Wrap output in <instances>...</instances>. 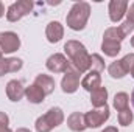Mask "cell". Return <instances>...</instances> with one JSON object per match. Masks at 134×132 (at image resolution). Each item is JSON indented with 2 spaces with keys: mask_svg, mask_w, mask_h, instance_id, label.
Instances as JSON below:
<instances>
[{
  "mask_svg": "<svg viewBox=\"0 0 134 132\" xmlns=\"http://www.w3.org/2000/svg\"><path fill=\"white\" fill-rule=\"evenodd\" d=\"M131 76H133V78H134V68H133V70H131Z\"/></svg>",
  "mask_w": 134,
  "mask_h": 132,
  "instance_id": "cell-32",
  "label": "cell"
},
{
  "mask_svg": "<svg viewBox=\"0 0 134 132\" xmlns=\"http://www.w3.org/2000/svg\"><path fill=\"white\" fill-rule=\"evenodd\" d=\"M108 118H109V107H108V104L103 106V107H98V109H94V110H91L87 113H84L86 128H98Z\"/></svg>",
  "mask_w": 134,
  "mask_h": 132,
  "instance_id": "cell-5",
  "label": "cell"
},
{
  "mask_svg": "<svg viewBox=\"0 0 134 132\" xmlns=\"http://www.w3.org/2000/svg\"><path fill=\"white\" fill-rule=\"evenodd\" d=\"M108 71H109V75L112 76V78H115V79H120V78H123L128 71L123 68L122 65V61H114V62H111V65L108 67Z\"/></svg>",
  "mask_w": 134,
  "mask_h": 132,
  "instance_id": "cell-21",
  "label": "cell"
},
{
  "mask_svg": "<svg viewBox=\"0 0 134 132\" xmlns=\"http://www.w3.org/2000/svg\"><path fill=\"white\" fill-rule=\"evenodd\" d=\"M128 5L126 0H112L109 3V19L112 22H120L128 11Z\"/></svg>",
  "mask_w": 134,
  "mask_h": 132,
  "instance_id": "cell-9",
  "label": "cell"
},
{
  "mask_svg": "<svg viewBox=\"0 0 134 132\" xmlns=\"http://www.w3.org/2000/svg\"><path fill=\"white\" fill-rule=\"evenodd\" d=\"M131 103H133V107H134V89H133V93H131Z\"/></svg>",
  "mask_w": 134,
  "mask_h": 132,
  "instance_id": "cell-30",
  "label": "cell"
},
{
  "mask_svg": "<svg viewBox=\"0 0 134 132\" xmlns=\"http://www.w3.org/2000/svg\"><path fill=\"white\" fill-rule=\"evenodd\" d=\"M89 16H91V6H89V3L78 2V3H75L70 8V11L67 14V19H66L67 27L72 28V30H75V31H80V30H83L86 27V23L89 20Z\"/></svg>",
  "mask_w": 134,
  "mask_h": 132,
  "instance_id": "cell-2",
  "label": "cell"
},
{
  "mask_svg": "<svg viewBox=\"0 0 134 132\" xmlns=\"http://www.w3.org/2000/svg\"><path fill=\"white\" fill-rule=\"evenodd\" d=\"M125 39V36L122 34V31L119 30V27H112V28H108L104 34H103V40H111V42H122Z\"/></svg>",
  "mask_w": 134,
  "mask_h": 132,
  "instance_id": "cell-20",
  "label": "cell"
},
{
  "mask_svg": "<svg viewBox=\"0 0 134 132\" xmlns=\"http://www.w3.org/2000/svg\"><path fill=\"white\" fill-rule=\"evenodd\" d=\"M106 99H108V90L104 87H100V89L91 92V103L95 109L106 106Z\"/></svg>",
  "mask_w": 134,
  "mask_h": 132,
  "instance_id": "cell-17",
  "label": "cell"
},
{
  "mask_svg": "<svg viewBox=\"0 0 134 132\" xmlns=\"http://www.w3.org/2000/svg\"><path fill=\"white\" fill-rule=\"evenodd\" d=\"M64 121V113L59 107H52L45 115L39 117L36 120V131L37 132H50L52 129L58 128L59 124H63Z\"/></svg>",
  "mask_w": 134,
  "mask_h": 132,
  "instance_id": "cell-3",
  "label": "cell"
},
{
  "mask_svg": "<svg viewBox=\"0 0 134 132\" xmlns=\"http://www.w3.org/2000/svg\"><path fill=\"white\" fill-rule=\"evenodd\" d=\"M101 132H119V131H117V128H114V126H108V128H104Z\"/></svg>",
  "mask_w": 134,
  "mask_h": 132,
  "instance_id": "cell-27",
  "label": "cell"
},
{
  "mask_svg": "<svg viewBox=\"0 0 134 132\" xmlns=\"http://www.w3.org/2000/svg\"><path fill=\"white\" fill-rule=\"evenodd\" d=\"M101 50H103V53H104L106 56H111V58H114V56H117V55L120 53V50H122V45H120L119 42L103 40V44H101Z\"/></svg>",
  "mask_w": 134,
  "mask_h": 132,
  "instance_id": "cell-19",
  "label": "cell"
},
{
  "mask_svg": "<svg viewBox=\"0 0 134 132\" xmlns=\"http://www.w3.org/2000/svg\"><path fill=\"white\" fill-rule=\"evenodd\" d=\"M8 124H9L8 115H6L5 112H0V132H13L8 128Z\"/></svg>",
  "mask_w": 134,
  "mask_h": 132,
  "instance_id": "cell-26",
  "label": "cell"
},
{
  "mask_svg": "<svg viewBox=\"0 0 134 132\" xmlns=\"http://www.w3.org/2000/svg\"><path fill=\"white\" fill-rule=\"evenodd\" d=\"M6 95L11 101H20L25 95V87L22 86L20 81L13 79L6 84Z\"/></svg>",
  "mask_w": 134,
  "mask_h": 132,
  "instance_id": "cell-10",
  "label": "cell"
},
{
  "mask_svg": "<svg viewBox=\"0 0 134 132\" xmlns=\"http://www.w3.org/2000/svg\"><path fill=\"white\" fill-rule=\"evenodd\" d=\"M45 65H47V68H48L50 71H53V73H66L69 65H70V62L67 61V58L64 55L55 53V55H52V56L47 59Z\"/></svg>",
  "mask_w": 134,
  "mask_h": 132,
  "instance_id": "cell-8",
  "label": "cell"
},
{
  "mask_svg": "<svg viewBox=\"0 0 134 132\" xmlns=\"http://www.w3.org/2000/svg\"><path fill=\"white\" fill-rule=\"evenodd\" d=\"M22 68V61L17 58H8L5 59L3 56H0V76L6 75V73H14L19 71Z\"/></svg>",
  "mask_w": 134,
  "mask_h": 132,
  "instance_id": "cell-11",
  "label": "cell"
},
{
  "mask_svg": "<svg viewBox=\"0 0 134 132\" xmlns=\"http://www.w3.org/2000/svg\"><path fill=\"white\" fill-rule=\"evenodd\" d=\"M133 120H134V115L130 109H125V110L119 112V123L122 126H130L133 123Z\"/></svg>",
  "mask_w": 134,
  "mask_h": 132,
  "instance_id": "cell-24",
  "label": "cell"
},
{
  "mask_svg": "<svg viewBox=\"0 0 134 132\" xmlns=\"http://www.w3.org/2000/svg\"><path fill=\"white\" fill-rule=\"evenodd\" d=\"M25 97H27V99H28L30 103H33V104H39V103L44 101L45 93L42 92V89H39L36 84H33V86H30V87L25 89Z\"/></svg>",
  "mask_w": 134,
  "mask_h": 132,
  "instance_id": "cell-16",
  "label": "cell"
},
{
  "mask_svg": "<svg viewBox=\"0 0 134 132\" xmlns=\"http://www.w3.org/2000/svg\"><path fill=\"white\" fill-rule=\"evenodd\" d=\"M45 36H47V40L52 42V44H56L63 39L64 36V28L59 22H50L45 28Z\"/></svg>",
  "mask_w": 134,
  "mask_h": 132,
  "instance_id": "cell-12",
  "label": "cell"
},
{
  "mask_svg": "<svg viewBox=\"0 0 134 132\" xmlns=\"http://www.w3.org/2000/svg\"><path fill=\"white\" fill-rule=\"evenodd\" d=\"M34 84L39 89H42V92L45 95H50L55 90V79L52 76H48V75H37L36 79H34Z\"/></svg>",
  "mask_w": 134,
  "mask_h": 132,
  "instance_id": "cell-14",
  "label": "cell"
},
{
  "mask_svg": "<svg viewBox=\"0 0 134 132\" xmlns=\"http://www.w3.org/2000/svg\"><path fill=\"white\" fill-rule=\"evenodd\" d=\"M3 14H5V6H3V3L0 2V17H3Z\"/></svg>",
  "mask_w": 134,
  "mask_h": 132,
  "instance_id": "cell-28",
  "label": "cell"
},
{
  "mask_svg": "<svg viewBox=\"0 0 134 132\" xmlns=\"http://www.w3.org/2000/svg\"><path fill=\"white\" fill-rule=\"evenodd\" d=\"M119 30L122 31V34H123L125 37H126V36L134 30V2L131 3L130 9L126 11V20L119 27Z\"/></svg>",
  "mask_w": 134,
  "mask_h": 132,
  "instance_id": "cell-18",
  "label": "cell"
},
{
  "mask_svg": "<svg viewBox=\"0 0 134 132\" xmlns=\"http://www.w3.org/2000/svg\"><path fill=\"white\" fill-rule=\"evenodd\" d=\"M31 9H33V3H31L30 0H19V2L13 3V5L8 8V11H6V19H8L9 22H17V20H20L24 16L30 14Z\"/></svg>",
  "mask_w": 134,
  "mask_h": 132,
  "instance_id": "cell-4",
  "label": "cell"
},
{
  "mask_svg": "<svg viewBox=\"0 0 134 132\" xmlns=\"http://www.w3.org/2000/svg\"><path fill=\"white\" fill-rule=\"evenodd\" d=\"M67 126L70 128V131H73V132H83L86 129L84 115H83L81 112H73V113L67 118Z\"/></svg>",
  "mask_w": 134,
  "mask_h": 132,
  "instance_id": "cell-15",
  "label": "cell"
},
{
  "mask_svg": "<svg viewBox=\"0 0 134 132\" xmlns=\"http://www.w3.org/2000/svg\"><path fill=\"white\" fill-rule=\"evenodd\" d=\"M131 45H133V47H134V36H133V37H131Z\"/></svg>",
  "mask_w": 134,
  "mask_h": 132,
  "instance_id": "cell-31",
  "label": "cell"
},
{
  "mask_svg": "<svg viewBox=\"0 0 134 132\" xmlns=\"http://www.w3.org/2000/svg\"><path fill=\"white\" fill-rule=\"evenodd\" d=\"M0 56H2V51H0Z\"/></svg>",
  "mask_w": 134,
  "mask_h": 132,
  "instance_id": "cell-33",
  "label": "cell"
},
{
  "mask_svg": "<svg viewBox=\"0 0 134 132\" xmlns=\"http://www.w3.org/2000/svg\"><path fill=\"white\" fill-rule=\"evenodd\" d=\"M64 51L69 56V62L80 73H84L91 68V55L87 53L86 47L78 40H67L64 45Z\"/></svg>",
  "mask_w": 134,
  "mask_h": 132,
  "instance_id": "cell-1",
  "label": "cell"
},
{
  "mask_svg": "<svg viewBox=\"0 0 134 132\" xmlns=\"http://www.w3.org/2000/svg\"><path fill=\"white\" fill-rule=\"evenodd\" d=\"M61 87L64 93H73L80 87V71L72 65H69L67 71L64 73V78L61 81Z\"/></svg>",
  "mask_w": 134,
  "mask_h": 132,
  "instance_id": "cell-6",
  "label": "cell"
},
{
  "mask_svg": "<svg viewBox=\"0 0 134 132\" xmlns=\"http://www.w3.org/2000/svg\"><path fill=\"white\" fill-rule=\"evenodd\" d=\"M128 104H130V97H128V93H125V92L115 93V97H114V107H115L119 112L128 109Z\"/></svg>",
  "mask_w": 134,
  "mask_h": 132,
  "instance_id": "cell-22",
  "label": "cell"
},
{
  "mask_svg": "<svg viewBox=\"0 0 134 132\" xmlns=\"http://www.w3.org/2000/svg\"><path fill=\"white\" fill-rule=\"evenodd\" d=\"M16 132H30V129H25V128H19Z\"/></svg>",
  "mask_w": 134,
  "mask_h": 132,
  "instance_id": "cell-29",
  "label": "cell"
},
{
  "mask_svg": "<svg viewBox=\"0 0 134 132\" xmlns=\"http://www.w3.org/2000/svg\"><path fill=\"white\" fill-rule=\"evenodd\" d=\"M20 47L19 36L13 31H3L0 33V51L2 53H14Z\"/></svg>",
  "mask_w": 134,
  "mask_h": 132,
  "instance_id": "cell-7",
  "label": "cell"
},
{
  "mask_svg": "<svg viewBox=\"0 0 134 132\" xmlns=\"http://www.w3.org/2000/svg\"><path fill=\"white\" fill-rule=\"evenodd\" d=\"M104 70V61L100 55H91V71L101 73Z\"/></svg>",
  "mask_w": 134,
  "mask_h": 132,
  "instance_id": "cell-23",
  "label": "cell"
},
{
  "mask_svg": "<svg viewBox=\"0 0 134 132\" xmlns=\"http://www.w3.org/2000/svg\"><path fill=\"white\" fill-rule=\"evenodd\" d=\"M120 61H122V65H123V68H125L126 71H131V70L134 68V53L126 55V56L122 58Z\"/></svg>",
  "mask_w": 134,
  "mask_h": 132,
  "instance_id": "cell-25",
  "label": "cell"
},
{
  "mask_svg": "<svg viewBox=\"0 0 134 132\" xmlns=\"http://www.w3.org/2000/svg\"><path fill=\"white\" fill-rule=\"evenodd\" d=\"M81 86H83V89H86L87 92H94V90L100 89V87H101V76H100V73L89 71V73L83 78Z\"/></svg>",
  "mask_w": 134,
  "mask_h": 132,
  "instance_id": "cell-13",
  "label": "cell"
}]
</instances>
